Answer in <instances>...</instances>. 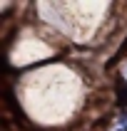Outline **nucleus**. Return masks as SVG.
<instances>
[]
</instances>
